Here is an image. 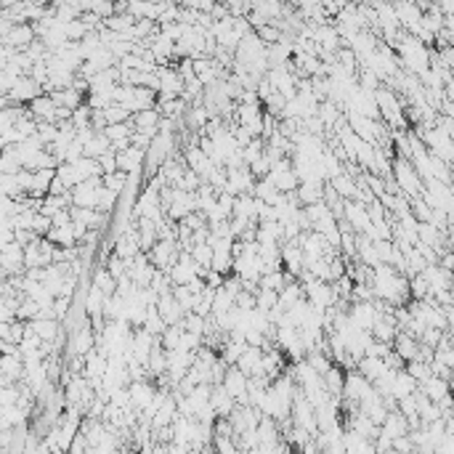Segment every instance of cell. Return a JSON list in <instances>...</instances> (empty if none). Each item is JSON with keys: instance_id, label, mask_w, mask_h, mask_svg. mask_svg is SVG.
Returning <instances> with one entry per match:
<instances>
[{"instance_id": "obj_9", "label": "cell", "mask_w": 454, "mask_h": 454, "mask_svg": "<svg viewBox=\"0 0 454 454\" xmlns=\"http://www.w3.org/2000/svg\"><path fill=\"white\" fill-rule=\"evenodd\" d=\"M0 213H3V216H13V213H16V200L3 192H0Z\"/></svg>"}, {"instance_id": "obj_6", "label": "cell", "mask_w": 454, "mask_h": 454, "mask_svg": "<svg viewBox=\"0 0 454 454\" xmlns=\"http://www.w3.org/2000/svg\"><path fill=\"white\" fill-rule=\"evenodd\" d=\"M48 96H51V102L56 104V106H67V109H78L80 104H82V93L75 91L72 85L59 88V91H48Z\"/></svg>"}, {"instance_id": "obj_2", "label": "cell", "mask_w": 454, "mask_h": 454, "mask_svg": "<svg viewBox=\"0 0 454 454\" xmlns=\"http://www.w3.org/2000/svg\"><path fill=\"white\" fill-rule=\"evenodd\" d=\"M99 192H102V176L75 183L69 189V197H72V204H78V207H96L99 204Z\"/></svg>"}, {"instance_id": "obj_8", "label": "cell", "mask_w": 454, "mask_h": 454, "mask_svg": "<svg viewBox=\"0 0 454 454\" xmlns=\"http://www.w3.org/2000/svg\"><path fill=\"white\" fill-rule=\"evenodd\" d=\"M93 284L102 290L104 295H112L114 293V287H117V282H114V276L106 269H99V271L93 274Z\"/></svg>"}, {"instance_id": "obj_3", "label": "cell", "mask_w": 454, "mask_h": 454, "mask_svg": "<svg viewBox=\"0 0 454 454\" xmlns=\"http://www.w3.org/2000/svg\"><path fill=\"white\" fill-rule=\"evenodd\" d=\"M37 93H43V88L30 75H22V78L13 82L11 91L6 93V96H8V104H30Z\"/></svg>"}, {"instance_id": "obj_7", "label": "cell", "mask_w": 454, "mask_h": 454, "mask_svg": "<svg viewBox=\"0 0 454 454\" xmlns=\"http://www.w3.org/2000/svg\"><path fill=\"white\" fill-rule=\"evenodd\" d=\"M128 183V173L123 171H114V173H104L102 176V186H106V189H112V192H123Z\"/></svg>"}, {"instance_id": "obj_5", "label": "cell", "mask_w": 454, "mask_h": 454, "mask_svg": "<svg viewBox=\"0 0 454 454\" xmlns=\"http://www.w3.org/2000/svg\"><path fill=\"white\" fill-rule=\"evenodd\" d=\"M159 109L157 106H149V109H141V112H133V120H130V125L136 128V130H147V133H157V125H159Z\"/></svg>"}, {"instance_id": "obj_4", "label": "cell", "mask_w": 454, "mask_h": 454, "mask_svg": "<svg viewBox=\"0 0 454 454\" xmlns=\"http://www.w3.org/2000/svg\"><path fill=\"white\" fill-rule=\"evenodd\" d=\"M35 37V27L30 22H19V24H11V30L6 32V37H3V43L8 48H13V51H22V48H27L30 43H32Z\"/></svg>"}, {"instance_id": "obj_1", "label": "cell", "mask_w": 454, "mask_h": 454, "mask_svg": "<svg viewBox=\"0 0 454 454\" xmlns=\"http://www.w3.org/2000/svg\"><path fill=\"white\" fill-rule=\"evenodd\" d=\"M393 176H396V186L401 189L404 197H417L422 192V178L417 176L415 165L409 159H396L393 162Z\"/></svg>"}]
</instances>
